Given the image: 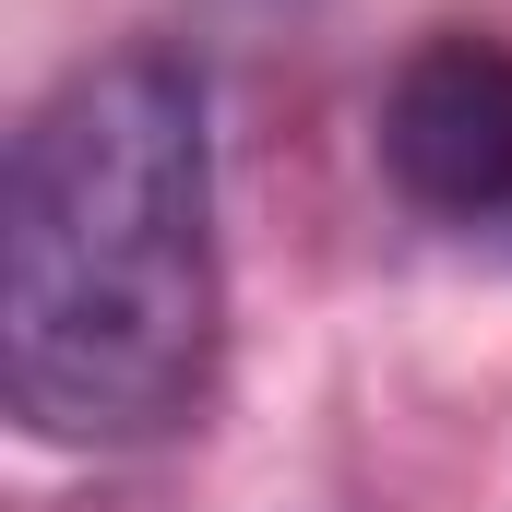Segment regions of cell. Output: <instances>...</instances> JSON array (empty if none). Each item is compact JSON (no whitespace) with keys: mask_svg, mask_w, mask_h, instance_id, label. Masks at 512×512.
I'll use <instances>...</instances> for the list:
<instances>
[{"mask_svg":"<svg viewBox=\"0 0 512 512\" xmlns=\"http://www.w3.org/2000/svg\"><path fill=\"white\" fill-rule=\"evenodd\" d=\"M227 334L215 120L179 48H108L36 96L0 179V393L60 453L191 429Z\"/></svg>","mask_w":512,"mask_h":512,"instance_id":"6da1fadb","label":"cell"},{"mask_svg":"<svg viewBox=\"0 0 512 512\" xmlns=\"http://www.w3.org/2000/svg\"><path fill=\"white\" fill-rule=\"evenodd\" d=\"M382 167L429 215H501L512 203V48L477 24H441L382 84Z\"/></svg>","mask_w":512,"mask_h":512,"instance_id":"7a4b0ae2","label":"cell"}]
</instances>
